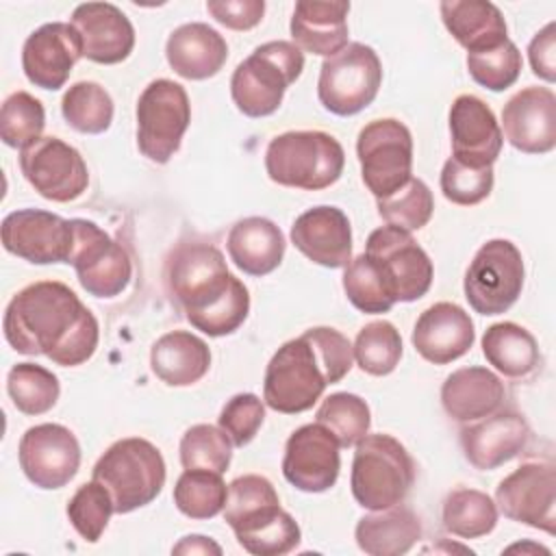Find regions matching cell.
Instances as JSON below:
<instances>
[{"label": "cell", "instance_id": "6da1fadb", "mask_svg": "<svg viewBox=\"0 0 556 556\" xmlns=\"http://www.w3.org/2000/svg\"><path fill=\"white\" fill-rule=\"evenodd\" d=\"M2 330L15 352L43 354L61 367L89 361L100 339L96 315L59 280H39L20 289L4 311Z\"/></svg>", "mask_w": 556, "mask_h": 556}, {"label": "cell", "instance_id": "7a4b0ae2", "mask_svg": "<svg viewBox=\"0 0 556 556\" xmlns=\"http://www.w3.org/2000/svg\"><path fill=\"white\" fill-rule=\"evenodd\" d=\"M165 285L187 321L208 334L239 330L250 313L248 287L228 271L224 254L202 241H185L167 258Z\"/></svg>", "mask_w": 556, "mask_h": 556}, {"label": "cell", "instance_id": "3957f363", "mask_svg": "<svg viewBox=\"0 0 556 556\" xmlns=\"http://www.w3.org/2000/svg\"><path fill=\"white\" fill-rule=\"evenodd\" d=\"M354 365L352 343L328 326H315L282 343L269 358L263 378L265 404L282 415H298L341 382Z\"/></svg>", "mask_w": 556, "mask_h": 556}, {"label": "cell", "instance_id": "277c9868", "mask_svg": "<svg viewBox=\"0 0 556 556\" xmlns=\"http://www.w3.org/2000/svg\"><path fill=\"white\" fill-rule=\"evenodd\" d=\"M222 513L237 543L254 556L289 554L302 539L298 521L280 508L274 484L258 473L239 476L228 484Z\"/></svg>", "mask_w": 556, "mask_h": 556}, {"label": "cell", "instance_id": "5b68a950", "mask_svg": "<svg viewBox=\"0 0 556 556\" xmlns=\"http://www.w3.org/2000/svg\"><path fill=\"white\" fill-rule=\"evenodd\" d=\"M343 165V146L324 130H287L265 150L267 176L291 189H326L341 178Z\"/></svg>", "mask_w": 556, "mask_h": 556}, {"label": "cell", "instance_id": "8992f818", "mask_svg": "<svg viewBox=\"0 0 556 556\" xmlns=\"http://www.w3.org/2000/svg\"><path fill=\"white\" fill-rule=\"evenodd\" d=\"M304 70V52L293 41H267L243 59L230 78V96L248 117H267Z\"/></svg>", "mask_w": 556, "mask_h": 556}, {"label": "cell", "instance_id": "52a82bcc", "mask_svg": "<svg viewBox=\"0 0 556 556\" xmlns=\"http://www.w3.org/2000/svg\"><path fill=\"white\" fill-rule=\"evenodd\" d=\"M91 478L106 486L117 515L148 506L165 486V460L156 445L128 437L106 447L93 465Z\"/></svg>", "mask_w": 556, "mask_h": 556}, {"label": "cell", "instance_id": "ba28073f", "mask_svg": "<svg viewBox=\"0 0 556 556\" xmlns=\"http://www.w3.org/2000/svg\"><path fill=\"white\" fill-rule=\"evenodd\" d=\"M415 482L408 450L391 434H365L356 443L350 486L358 506L382 510L402 504Z\"/></svg>", "mask_w": 556, "mask_h": 556}, {"label": "cell", "instance_id": "9c48e42d", "mask_svg": "<svg viewBox=\"0 0 556 556\" xmlns=\"http://www.w3.org/2000/svg\"><path fill=\"white\" fill-rule=\"evenodd\" d=\"M382 85V63L371 46L352 41L321 63L317 98L326 111L350 117L367 109Z\"/></svg>", "mask_w": 556, "mask_h": 556}, {"label": "cell", "instance_id": "30bf717a", "mask_svg": "<svg viewBox=\"0 0 556 556\" xmlns=\"http://www.w3.org/2000/svg\"><path fill=\"white\" fill-rule=\"evenodd\" d=\"M191 122V104L182 85L169 78L148 83L137 100V146L139 152L165 165L180 148Z\"/></svg>", "mask_w": 556, "mask_h": 556}, {"label": "cell", "instance_id": "8fae6325", "mask_svg": "<svg viewBox=\"0 0 556 556\" xmlns=\"http://www.w3.org/2000/svg\"><path fill=\"white\" fill-rule=\"evenodd\" d=\"M523 256L508 239H491L480 245L469 263L463 291L469 306L486 317L506 313L523 289Z\"/></svg>", "mask_w": 556, "mask_h": 556}, {"label": "cell", "instance_id": "7c38bea8", "mask_svg": "<svg viewBox=\"0 0 556 556\" xmlns=\"http://www.w3.org/2000/svg\"><path fill=\"white\" fill-rule=\"evenodd\" d=\"M356 156L365 187L376 200L391 195L413 174V137L406 124L382 117L365 124L356 137Z\"/></svg>", "mask_w": 556, "mask_h": 556}, {"label": "cell", "instance_id": "4fadbf2b", "mask_svg": "<svg viewBox=\"0 0 556 556\" xmlns=\"http://www.w3.org/2000/svg\"><path fill=\"white\" fill-rule=\"evenodd\" d=\"M367 258L378 269L393 302H415L432 285V261L410 232L382 226L367 237Z\"/></svg>", "mask_w": 556, "mask_h": 556}, {"label": "cell", "instance_id": "5bb4252c", "mask_svg": "<svg viewBox=\"0 0 556 556\" xmlns=\"http://www.w3.org/2000/svg\"><path fill=\"white\" fill-rule=\"evenodd\" d=\"M74 248L70 263L76 269L80 287L93 298L119 295L132 276L126 250L109 237L96 222L74 217Z\"/></svg>", "mask_w": 556, "mask_h": 556}, {"label": "cell", "instance_id": "9a60e30c", "mask_svg": "<svg viewBox=\"0 0 556 556\" xmlns=\"http://www.w3.org/2000/svg\"><path fill=\"white\" fill-rule=\"evenodd\" d=\"M497 510L517 523L556 532V469L552 460H528L495 489Z\"/></svg>", "mask_w": 556, "mask_h": 556}, {"label": "cell", "instance_id": "2e32d148", "mask_svg": "<svg viewBox=\"0 0 556 556\" xmlns=\"http://www.w3.org/2000/svg\"><path fill=\"white\" fill-rule=\"evenodd\" d=\"M28 185L50 202H72L87 191L89 169L80 152L59 137H41L20 152Z\"/></svg>", "mask_w": 556, "mask_h": 556}, {"label": "cell", "instance_id": "e0dca14e", "mask_svg": "<svg viewBox=\"0 0 556 556\" xmlns=\"http://www.w3.org/2000/svg\"><path fill=\"white\" fill-rule=\"evenodd\" d=\"M2 245L33 265L70 263L74 224L50 211L20 208L2 219Z\"/></svg>", "mask_w": 556, "mask_h": 556}, {"label": "cell", "instance_id": "ac0fdd59", "mask_svg": "<svg viewBox=\"0 0 556 556\" xmlns=\"http://www.w3.org/2000/svg\"><path fill=\"white\" fill-rule=\"evenodd\" d=\"M24 476L39 489L65 486L80 467V445L76 434L61 424H37L28 428L17 447Z\"/></svg>", "mask_w": 556, "mask_h": 556}, {"label": "cell", "instance_id": "d6986e66", "mask_svg": "<svg viewBox=\"0 0 556 556\" xmlns=\"http://www.w3.org/2000/svg\"><path fill=\"white\" fill-rule=\"evenodd\" d=\"M337 437L321 424H306L291 432L282 456V476L304 493H324L334 486L341 469Z\"/></svg>", "mask_w": 556, "mask_h": 556}, {"label": "cell", "instance_id": "ffe728a7", "mask_svg": "<svg viewBox=\"0 0 556 556\" xmlns=\"http://www.w3.org/2000/svg\"><path fill=\"white\" fill-rule=\"evenodd\" d=\"M83 56V43L72 24L50 22L33 30L22 48V70L35 87L61 89L76 61Z\"/></svg>", "mask_w": 556, "mask_h": 556}, {"label": "cell", "instance_id": "44dd1931", "mask_svg": "<svg viewBox=\"0 0 556 556\" xmlns=\"http://www.w3.org/2000/svg\"><path fill=\"white\" fill-rule=\"evenodd\" d=\"M530 441L528 421L510 408L495 410L460 428V447L471 467L491 471L519 456Z\"/></svg>", "mask_w": 556, "mask_h": 556}, {"label": "cell", "instance_id": "7402d4cb", "mask_svg": "<svg viewBox=\"0 0 556 556\" xmlns=\"http://www.w3.org/2000/svg\"><path fill=\"white\" fill-rule=\"evenodd\" d=\"M506 141L523 154H547L556 148V96L547 87L517 91L502 111Z\"/></svg>", "mask_w": 556, "mask_h": 556}, {"label": "cell", "instance_id": "603a6c76", "mask_svg": "<svg viewBox=\"0 0 556 556\" xmlns=\"http://www.w3.org/2000/svg\"><path fill=\"white\" fill-rule=\"evenodd\" d=\"M452 156L471 167H493L502 152V128L484 100L458 96L450 106Z\"/></svg>", "mask_w": 556, "mask_h": 556}, {"label": "cell", "instance_id": "cb8c5ba5", "mask_svg": "<svg viewBox=\"0 0 556 556\" xmlns=\"http://www.w3.org/2000/svg\"><path fill=\"white\" fill-rule=\"evenodd\" d=\"M83 43V56L115 65L130 56L135 48V28L126 13L111 2H83L74 9L70 22Z\"/></svg>", "mask_w": 556, "mask_h": 556}, {"label": "cell", "instance_id": "d4e9b609", "mask_svg": "<svg viewBox=\"0 0 556 556\" xmlns=\"http://www.w3.org/2000/svg\"><path fill=\"white\" fill-rule=\"evenodd\" d=\"M293 245L313 263L330 269L352 261V226L337 206H313L295 217L291 226Z\"/></svg>", "mask_w": 556, "mask_h": 556}, {"label": "cell", "instance_id": "484cf974", "mask_svg": "<svg viewBox=\"0 0 556 556\" xmlns=\"http://www.w3.org/2000/svg\"><path fill=\"white\" fill-rule=\"evenodd\" d=\"M410 339L421 358L434 365H447L471 350L476 330L463 306L437 302L417 317Z\"/></svg>", "mask_w": 556, "mask_h": 556}, {"label": "cell", "instance_id": "4316f807", "mask_svg": "<svg viewBox=\"0 0 556 556\" xmlns=\"http://www.w3.org/2000/svg\"><path fill=\"white\" fill-rule=\"evenodd\" d=\"M169 67L187 80H206L215 76L226 59V39L204 22H189L172 30L165 43Z\"/></svg>", "mask_w": 556, "mask_h": 556}, {"label": "cell", "instance_id": "83f0119b", "mask_svg": "<svg viewBox=\"0 0 556 556\" xmlns=\"http://www.w3.org/2000/svg\"><path fill=\"white\" fill-rule=\"evenodd\" d=\"M504 382L486 367H460L452 371L441 387L445 413L460 424L476 421L495 413L504 402Z\"/></svg>", "mask_w": 556, "mask_h": 556}, {"label": "cell", "instance_id": "f1b7e54d", "mask_svg": "<svg viewBox=\"0 0 556 556\" xmlns=\"http://www.w3.org/2000/svg\"><path fill=\"white\" fill-rule=\"evenodd\" d=\"M350 2H295L291 15V37L300 50L319 56H332L348 46Z\"/></svg>", "mask_w": 556, "mask_h": 556}, {"label": "cell", "instance_id": "f546056e", "mask_svg": "<svg viewBox=\"0 0 556 556\" xmlns=\"http://www.w3.org/2000/svg\"><path fill=\"white\" fill-rule=\"evenodd\" d=\"M230 261L248 276L271 274L285 256L287 241L282 230L267 217H243L239 219L226 239Z\"/></svg>", "mask_w": 556, "mask_h": 556}, {"label": "cell", "instance_id": "4dcf8cb0", "mask_svg": "<svg viewBox=\"0 0 556 556\" xmlns=\"http://www.w3.org/2000/svg\"><path fill=\"white\" fill-rule=\"evenodd\" d=\"M150 367L169 387H189L202 380L211 367V350L204 339L187 330L159 337L150 350Z\"/></svg>", "mask_w": 556, "mask_h": 556}, {"label": "cell", "instance_id": "1f68e13d", "mask_svg": "<svg viewBox=\"0 0 556 556\" xmlns=\"http://www.w3.org/2000/svg\"><path fill=\"white\" fill-rule=\"evenodd\" d=\"M439 11L447 33L467 52L489 50L508 39L506 20L489 0H445Z\"/></svg>", "mask_w": 556, "mask_h": 556}, {"label": "cell", "instance_id": "d6a6232c", "mask_svg": "<svg viewBox=\"0 0 556 556\" xmlns=\"http://www.w3.org/2000/svg\"><path fill=\"white\" fill-rule=\"evenodd\" d=\"M421 534L419 517L402 504L361 517L354 530L356 545L369 556H402L413 549Z\"/></svg>", "mask_w": 556, "mask_h": 556}, {"label": "cell", "instance_id": "836d02e7", "mask_svg": "<svg viewBox=\"0 0 556 556\" xmlns=\"http://www.w3.org/2000/svg\"><path fill=\"white\" fill-rule=\"evenodd\" d=\"M482 354L508 378L530 376L539 365L536 339L515 321H500L484 330Z\"/></svg>", "mask_w": 556, "mask_h": 556}, {"label": "cell", "instance_id": "e575fe53", "mask_svg": "<svg viewBox=\"0 0 556 556\" xmlns=\"http://www.w3.org/2000/svg\"><path fill=\"white\" fill-rule=\"evenodd\" d=\"M443 528L460 539H480L497 526L495 502L478 489H454L443 500Z\"/></svg>", "mask_w": 556, "mask_h": 556}, {"label": "cell", "instance_id": "d590c367", "mask_svg": "<svg viewBox=\"0 0 556 556\" xmlns=\"http://www.w3.org/2000/svg\"><path fill=\"white\" fill-rule=\"evenodd\" d=\"M113 100L109 91L93 80L74 83L61 100L65 122L83 135H100L113 122Z\"/></svg>", "mask_w": 556, "mask_h": 556}, {"label": "cell", "instance_id": "8d00e7d4", "mask_svg": "<svg viewBox=\"0 0 556 556\" xmlns=\"http://www.w3.org/2000/svg\"><path fill=\"white\" fill-rule=\"evenodd\" d=\"M228 486L222 473L185 469L174 486V504L189 519H211L226 506Z\"/></svg>", "mask_w": 556, "mask_h": 556}, {"label": "cell", "instance_id": "74e56055", "mask_svg": "<svg viewBox=\"0 0 556 556\" xmlns=\"http://www.w3.org/2000/svg\"><path fill=\"white\" fill-rule=\"evenodd\" d=\"M7 393L20 413L43 415L56 404L61 387L50 369L35 363H17L7 376Z\"/></svg>", "mask_w": 556, "mask_h": 556}, {"label": "cell", "instance_id": "f35d334b", "mask_svg": "<svg viewBox=\"0 0 556 556\" xmlns=\"http://www.w3.org/2000/svg\"><path fill=\"white\" fill-rule=\"evenodd\" d=\"M356 365L369 376H389L402 358L400 330L387 321L376 319L365 324L352 345Z\"/></svg>", "mask_w": 556, "mask_h": 556}, {"label": "cell", "instance_id": "ab89813d", "mask_svg": "<svg viewBox=\"0 0 556 556\" xmlns=\"http://www.w3.org/2000/svg\"><path fill=\"white\" fill-rule=\"evenodd\" d=\"M315 421L328 428L341 447H352L369 432L371 413L361 395L337 391L321 402Z\"/></svg>", "mask_w": 556, "mask_h": 556}, {"label": "cell", "instance_id": "60d3db41", "mask_svg": "<svg viewBox=\"0 0 556 556\" xmlns=\"http://www.w3.org/2000/svg\"><path fill=\"white\" fill-rule=\"evenodd\" d=\"M178 454L185 469L224 473L232 460V441L219 426L195 424L182 434Z\"/></svg>", "mask_w": 556, "mask_h": 556}, {"label": "cell", "instance_id": "b9f144b4", "mask_svg": "<svg viewBox=\"0 0 556 556\" xmlns=\"http://www.w3.org/2000/svg\"><path fill=\"white\" fill-rule=\"evenodd\" d=\"M378 215L387 222V226L413 232L424 228L434 211V198L428 185L421 178H408L397 191L378 202Z\"/></svg>", "mask_w": 556, "mask_h": 556}, {"label": "cell", "instance_id": "7bdbcfd3", "mask_svg": "<svg viewBox=\"0 0 556 556\" xmlns=\"http://www.w3.org/2000/svg\"><path fill=\"white\" fill-rule=\"evenodd\" d=\"M46 126L43 104L28 91L11 93L0 109V139L9 148H28L41 139Z\"/></svg>", "mask_w": 556, "mask_h": 556}, {"label": "cell", "instance_id": "ee69618b", "mask_svg": "<svg viewBox=\"0 0 556 556\" xmlns=\"http://www.w3.org/2000/svg\"><path fill=\"white\" fill-rule=\"evenodd\" d=\"M113 513H115V506H113L111 493L106 491L104 484H100L93 478L91 482L80 484L78 491L67 502V519L87 543L100 541Z\"/></svg>", "mask_w": 556, "mask_h": 556}, {"label": "cell", "instance_id": "f6af8a7d", "mask_svg": "<svg viewBox=\"0 0 556 556\" xmlns=\"http://www.w3.org/2000/svg\"><path fill=\"white\" fill-rule=\"evenodd\" d=\"M521 52L510 39L489 50L467 52L469 76L489 91H504L513 87L521 74Z\"/></svg>", "mask_w": 556, "mask_h": 556}, {"label": "cell", "instance_id": "bcb514c9", "mask_svg": "<svg viewBox=\"0 0 556 556\" xmlns=\"http://www.w3.org/2000/svg\"><path fill=\"white\" fill-rule=\"evenodd\" d=\"M343 291L352 306H356L363 313L376 315V313H387L393 308V300L374 267V263L367 258V254L354 256L343 271Z\"/></svg>", "mask_w": 556, "mask_h": 556}, {"label": "cell", "instance_id": "7dc6e473", "mask_svg": "<svg viewBox=\"0 0 556 556\" xmlns=\"http://www.w3.org/2000/svg\"><path fill=\"white\" fill-rule=\"evenodd\" d=\"M439 185L445 200L452 204L473 206L489 198L493 189V167H471L450 156L443 163Z\"/></svg>", "mask_w": 556, "mask_h": 556}, {"label": "cell", "instance_id": "c3c4849f", "mask_svg": "<svg viewBox=\"0 0 556 556\" xmlns=\"http://www.w3.org/2000/svg\"><path fill=\"white\" fill-rule=\"evenodd\" d=\"M263 421H265V406H263L261 397L254 393L232 395L224 404V408L217 417L219 428L230 437L235 447H245L248 443H252V439L261 430Z\"/></svg>", "mask_w": 556, "mask_h": 556}, {"label": "cell", "instance_id": "681fc988", "mask_svg": "<svg viewBox=\"0 0 556 556\" xmlns=\"http://www.w3.org/2000/svg\"><path fill=\"white\" fill-rule=\"evenodd\" d=\"M206 11L230 30H250L265 15L263 0H208Z\"/></svg>", "mask_w": 556, "mask_h": 556}, {"label": "cell", "instance_id": "f907efd6", "mask_svg": "<svg viewBox=\"0 0 556 556\" xmlns=\"http://www.w3.org/2000/svg\"><path fill=\"white\" fill-rule=\"evenodd\" d=\"M528 59H530V67L532 72L547 80L554 83L556 80V24L549 22L545 24L530 41L528 46Z\"/></svg>", "mask_w": 556, "mask_h": 556}, {"label": "cell", "instance_id": "816d5d0a", "mask_svg": "<svg viewBox=\"0 0 556 556\" xmlns=\"http://www.w3.org/2000/svg\"><path fill=\"white\" fill-rule=\"evenodd\" d=\"M174 554H222V547L211 539L202 534H187L182 536L174 547Z\"/></svg>", "mask_w": 556, "mask_h": 556}, {"label": "cell", "instance_id": "f5cc1de1", "mask_svg": "<svg viewBox=\"0 0 556 556\" xmlns=\"http://www.w3.org/2000/svg\"><path fill=\"white\" fill-rule=\"evenodd\" d=\"M515 549H534V552H543V554H549V549H545V547H541V545H532V543H528V545H521V543H517V545H510L506 552H515Z\"/></svg>", "mask_w": 556, "mask_h": 556}]
</instances>
